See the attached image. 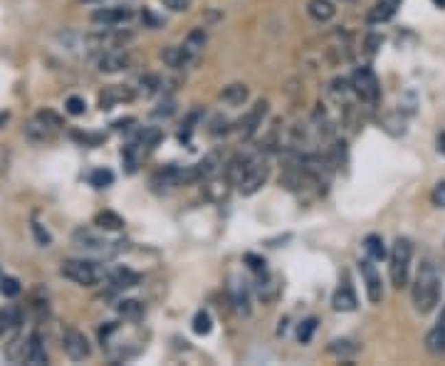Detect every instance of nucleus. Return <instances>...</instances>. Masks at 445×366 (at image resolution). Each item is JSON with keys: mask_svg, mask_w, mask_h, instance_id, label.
<instances>
[{"mask_svg": "<svg viewBox=\"0 0 445 366\" xmlns=\"http://www.w3.org/2000/svg\"><path fill=\"white\" fill-rule=\"evenodd\" d=\"M440 299V275L438 267L431 260H423L415 273L413 282V307L418 314H428L435 310V304Z\"/></svg>", "mask_w": 445, "mask_h": 366, "instance_id": "obj_1", "label": "nucleus"}, {"mask_svg": "<svg viewBox=\"0 0 445 366\" xmlns=\"http://www.w3.org/2000/svg\"><path fill=\"white\" fill-rule=\"evenodd\" d=\"M411 258H413V242L408 238H396L393 248L389 255V275H391V285L396 290L406 287L408 282V270H411Z\"/></svg>", "mask_w": 445, "mask_h": 366, "instance_id": "obj_2", "label": "nucleus"}, {"mask_svg": "<svg viewBox=\"0 0 445 366\" xmlns=\"http://www.w3.org/2000/svg\"><path fill=\"white\" fill-rule=\"evenodd\" d=\"M267 179H270V166H267L265 156H250L245 166V174H242L240 183H238V191L242 196H255L267 183Z\"/></svg>", "mask_w": 445, "mask_h": 366, "instance_id": "obj_3", "label": "nucleus"}, {"mask_svg": "<svg viewBox=\"0 0 445 366\" xmlns=\"http://www.w3.org/2000/svg\"><path fill=\"white\" fill-rule=\"evenodd\" d=\"M60 275L80 287H94L102 279V270L89 260H62Z\"/></svg>", "mask_w": 445, "mask_h": 366, "instance_id": "obj_4", "label": "nucleus"}, {"mask_svg": "<svg viewBox=\"0 0 445 366\" xmlns=\"http://www.w3.org/2000/svg\"><path fill=\"white\" fill-rule=\"evenodd\" d=\"M352 92L366 104H378L381 100V84L371 67H356L352 75Z\"/></svg>", "mask_w": 445, "mask_h": 366, "instance_id": "obj_5", "label": "nucleus"}, {"mask_svg": "<svg viewBox=\"0 0 445 366\" xmlns=\"http://www.w3.org/2000/svg\"><path fill=\"white\" fill-rule=\"evenodd\" d=\"M62 349H65V354H67L72 361H84V359H89V354H92V347H89L87 336L74 327L62 329Z\"/></svg>", "mask_w": 445, "mask_h": 366, "instance_id": "obj_6", "label": "nucleus"}, {"mask_svg": "<svg viewBox=\"0 0 445 366\" xmlns=\"http://www.w3.org/2000/svg\"><path fill=\"white\" fill-rule=\"evenodd\" d=\"M358 270H361V277H364V285H366V297H369L371 304H381L383 299V282H381V275L378 270L374 267V260H361L358 262Z\"/></svg>", "mask_w": 445, "mask_h": 366, "instance_id": "obj_7", "label": "nucleus"}, {"mask_svg": "<svg viewBox=\"0 0 445 366\" xmlns=\"http://www.w3.org/2000/svg\"><path fill=\"white\" fill-rule=\"evenodd\" d=\"M72 242L74 248L84 250V253H94V255H106L111 253V242H106L104 238H99L97 233H92L89 228H77L72 233Z\"/></svg>", "mask_w": 445, "mask_h": 366, "instance_id": "obj_8", "label": "nucleus"}, {"mask_svg": "<svg viewBox=\"0 0 445 366\" xmlns=\"http://www.w3.org/2000/svg\"><path fill=\"white\" fill-rule=\"evenodd\" d=\"M134 18V10L129 5H111V8H97L92 13V23L94 25H104V27H114L122 25L126 20Z\"/></svg>", "mask_w": 445, "mask_h": 366, "instance_id": "obj_9", "label": "nucleus"}, {"mask_svg": "<svg viewBox=\"0 0 445 366\" xmlns=\"http://www.w3.org/2000/svg\"><path fill=\"white\" fill-rule=\"evenodd\" d=\"M255 295H258L262 304L277 302L279 295H282V279H279L277 275H270L267 270L265 273H260L258 285H255Z\"/></svg>", "mask_w": 445, "mask_h": 366, "instance_id": "obj_10", "label": "nucleus"}, {"mask_svg": "<svg viewBox=\"0 0 445 366\" xmlns=\"http://www.w3.org/2000/svg\"><path fill=\"white\" fill-rule=\"evenodd\" d=\"M131 65V57L129 52L124 50H106L104 55H99L97 60V67L99 72H104V75H114V72H122Z\"/></svg>", "mask_w": 445, "mask_h": 366, "instance_id": "obj_11", "label": "nucleus"}, {"mask_svg": "<svg viewBox=\"0 0 445 366\" xmlns=\"http://www.w3.org/2000/svg\"><path fill=\"white\" fill-rule=\"evenodd\" d=\"M356 292H354L352 287V279H349V275H344V282H341L339 287H336V292H334L332 297V307L336 312H354L356 310Z\"/></svg>", "mask_w": 445, "mask_h": 366, "instance_id": "obj_12", "label": "nucleus"}, {"mask_svg": "<svg viewBox=\"0 0 445 366\" xmlns=\"http://www.w3.org/2000/svg\"><path fill=\"white\" fill-rule=\"evenodd\" d=\"M230 302H233L238 314H250V292H247V282L240 277H230L228 285Z\"/></svg>", "mask_w": 445, "mask_h": 366, "instance_id": "obj_13", "label": "nucleus"}, {"mask_svg": "<svg viewBox=\"0 0 445 366\" xmlns=\"http://www.w3.org/2000/svg\"><path fill=\"white\" fill-rule=\"evenodd\" d=\"M267 102L265 100H260L258 104L247 112V117L242 119V124H240V139H253L255 134H258V129L262 126V119H265V114H267Z\"/></svg>", "mask_w": 445, "mask_h": 366, "instance_id": "obj_14", "label": "nucleus"}, {"mask_svg": "<svg viewBox=\"0 0 445 366\" xmlns=\"http://www.w3.org/2000/svg\"><path fill=\"white\" fill-rule=\"evenodd\" d=\"M426 349H428V354H433V356L445 354V307L440 310V317H438V322H435V327L426 334Z\"/></svg>", "mask_w": 445, "mask_h": 366, "instance_id": "obj_15", "label": "nucleus"}, {"mask_svg": "<svg viewBox=\"0 0 445 366\" xmlns=\"http://www.w3.org/2000/svg\"><path fill=\"white\" fill-rule=\"evenodd\" d=\"M403 0H381L376 5L371 8L369 15H366V23L369 25H381V23H389L391 18L396 15V10L401 8Z\"/></svg>", "mask_w": 445, "mask_h": 366, "instance_id": "obj_16", "label": "nucleus"}, {"mask_svg": "<svg viewBox=\"0 0 445 366\" xmlns=\"http://www.w3.org/2000/svg\"><path fill=\"white\" fill-rule=\"evenodd\" d=\"M131 100H134V92L129 87H106L104 92L99 94V109L109 112V109H114L122 102H131Z\"/></svg>", "mask_w": 445, "mask_h": 366, "instance_id": "obj_17", "label": "nucleus"}, {"mask_svg": "<svg viewBox=\"0 0 445 366\" xmlns=\"http://www.w3.org/2000/svg\"><path fill=\"white\" fill-rule=\"evenodd\" d=\"M220 166H223V156H220V151H210L208 156H205L203 161L201 163H196V174H198V181H205V179H213V176L220 171Z\"/></svg>", "mask_w": 445, "mask_h": 366, "instance_id": "obj_18", "label": "nucleus"}, {"mask_svg": "<svg viewBox=\"0 0 445 366\" xmlns=\"http://www.w3.org/2000/svg\"><path fill=\"white\" fill-rule=\"evenodd\" d=\"M307 13L312 20L317 23H327L336 15V8H334L332 0H309L307 3Z\"/></svg>", "mask_w": 445, "mask_h": 366, "instance_id": "obj_19", "label": "nucleus"}, {"mask_svg": "<svg viewBox=\"0 0 445 366\" xmlns=\"http://www.w3.org/2000/svg\"><path fill=\"white\" fill-rule=\"evenodd\" d=\"M250 97V89L242 84V82H235V84H228V87L220 92V100L230 106H242Z\"/></svg>", "mask_w": 445, "mask_h": 366, "instance_id": "obj_20", "label": "nucleus"}, {"mask_svg": "<svg viewBox=\"0 0 445 366\" xmlns=\"http://www.w3.org/2000/svg\"><path fill=\"white\" fill-rule=\"evenodd\" d=\"M94 225L99 230H104V233H117V230L124 228V218L114 211H99L94 216Z\"/></svg>", "mask_w": 445, "mask_h": 366, "instance_id": "obj_21", "label": "nucleus"}, {"mask_svg": "<svg viewBox=\"0 0 445 366\" xmlns=\"http://www.w3.org/2000/svg\"><path fill=\"white\" fill-rule=\"evenodd\" d=\"M109 279L117 290H129V287H136L141 282V277H139L134 270H129V267H117V270L109 275Z\"/></svg>", "mask_w": 445, "mask_h": 366, "instance_id": "obj_22", "label": "nucleus"}, {"mask_svg": "<svg viewBox=\"0 0 445 366\" xmlns=\"http://www.w3.org/2000/svg\"><path fill=\"white\" fill-rule=\"evenodd\" d=\"M27 364H47V352H45L43 336L32 332L27 336Z\"/></svg>", "mask_w": 445, "mask_h": 366, "instance_id": "obj_23", "label": "nucleus"}, {"mask_svg": "<svg viewBox=\"0 0 445 366\" xmlns=\"http://www.w3.org/2000/svg\"><path fill=\"white\" fill-rule=\"evenodd\" d=\"M55 134H57L55 129H49V126L43 124L37 117L25 126V137L30 139V141H49V139H55Z\"/></svg>", "mask_w": 445, "mask_h": 366, "instance_id": "obj_24", "label": "nucleus"}, {"mask_svg": "<svg viewBox=\"0 0 445 366\" xmlns=\"http://www.w3.org/2000/svg\"><path fill=\"white\" fill-rule=\"evenodd\" d=\"M5 359H10L12 364L27 361V339L25 336H12L10 344L5 347Z\"/></svg>", "mask_w": 445, "mask_h": 366, "instance_id": "obj_25", "label": "nucleus"}, {"mask_svg": "<svg viewBox=\"0 0 445 366\" xmlns=\"http://www.w3.org/2000/svg\"><path fill=\"white\" fill-rule=\"evenodd\" d=\"M247 159H250V156H242V154H238L235 159H230L228 166H225V179H228V183H233V186L240 183L242 174H245Z\"/></svg>", "mask_w": 445, "mask_h": 366, "instance_id": "obj_26", "label": "nucleus"}, {"mask_svg": "<svg viewBox=\"0 0 445 366\" xmlns=\"http://www.w3.org/2000/svg\"><path fill=\"white\" fill-rule=\"evenodd\" d=\"M161 60H163L168 67H183V65L188 62V60H193V57L188 55L183 47H173L171 45V47H163V50H161Z\"/></svg>", "mask_w": 445, "mask_h": 366, "instance_id": "obj_27", "label": "nucleus"}, {"mask_svg": "<svg viewBox=\"0 0 445 366\" xmlns=\"http://www.w3.org/2000/svg\"><path fill=\"white\" fill-rule=\"evenodd\" d=\"M364 248H366V253H369L371 260H383V258L389 255V253H386V242H383V238L376 236V233H371V236H366Z\"/></svg>", "mask_w": 445, "mask_h": 366, "instance_id": "obj_28", "label": "nucleus"}, {"mask_svg": "<svg viewBox=\"0 0 445 366\" xmlns=\"http://www.w3.org/2000/svg\"><path fill=\"white\" fill-rule=\"evenodd\" d=\"M117 310L126 322H139L144 317V304L136 302V299H124V302H119Z\"/></svg>", "mask_w": 445, "mask_h": 366, "instance_id": "obj_29", "label": "nucleus"}, {"mask_svg": "<svg viewBox=\"0 0 445 366\" xmlns=\"http://www.w3.org/2000/svg\"><path fill=\"white\" fill-rule=\"evenodd\" d=\"M205 40H208V38H205V32H203V30H191V32H188V38H185L183 50L188 52V55H191L193 60H196L198 52H201V50L205 47Z\"/></svg>", "mask_w": 445, "mask_h": 366, "instance_id": "obj_30", "label": "nucleus"}, {"mask_svg": "<svg viewBox=\"0 0 445 366\" xmlns=\"http://www.w3.org/2000/svg\"><path fill=\"white\" fill-rule=\"evenodd\" d=\"M139 149H141L139 144H129V146H124V151H122V161H124V166H126V171H129V174H136L139 161H141Z\"/></svg>", "mask_w": 445, "mask_h": 366, "instance_id": "obj_31", "label": "nucleus"}, {"mask_svg": "<svg viewBox=\"0 0 445 366\" xmlns=\"http://www.w3.org/2000/svg\"><path fill=\"white\" fill-rule=\"evenodd\" d=\"M329 352H332L334 356H352V354L358 352V344L352 339H334L332 344H329Z\"/></svg>", "mask_w": 445, "mask_h": 366, "instance_id": "obj_32", "label": "nucleus"}, {"mask_svg": "<svg viewBox=\"0 0 445 366\" xmlns=\"http://www.w3.org/2000/svg\"><path fill=\"white\" fill-rule=\"evenodd\" d=\"M161 139H163L161 129H156V126H148V129H144L141 134H139V146H146V149H156Z\"/></svg>", "mask_w": 445, "mask_h": 366, "instance_id": "obj_33", "label": "nucleus"}, {"mask_svg": "<svg viewBox=\"0 0 445 366\" xmlns=\"http://www.w3.org/2000/svg\"><path fill=\"white\" fill-rule=\"evenodd\" d=\"M279 146H282V141H279V122H275V124L270 126V131H267L265 137H262V146H260V149L277 151Z\"/></svg>", "mask_w": 445, "mask_h": 366, "instance_id": "obj_34", "label": "nucleus"}, {"mask_svg": "<svg viewBox=\"0 0 445 366\" xmlns=\"http://www.w3.org/2000/svg\"><path fill=\"white\" fill-rule=\"evenodd\" d=\"M89 183H92L94 188H106L114 183V174H111L109 168H97V171H92V176H89Z\"/></svg>", "mask_w": 445, "mask_h": 366, "instance_id": "obj_35", "label": "nucleus"}, {"mask_svg": "<svg viewBox=\"0 0 445 366\" xmlns=\"http://www.w3.org/2000/svg\"><path fill=\"white\" fill-rule=\"evenodd\" d=\"M210 329H213L210 314H208V312L201 310L196 317H193V332H196L198 336H205V334H210Z\"/></svg>", "mask_w": 445, "mask_h": 366, "instance_id": "obj_36", "label": "nucleus"}, {"mask_svg": "<svg viewBox=\"0 0 445 366\" xmlns=\"http://www.w3.org/2000/svg\"><path fill=\"white\" fill-rule=\"evenodd\" d=\"M317 329V319L315 317H309V319H304L299 327H297V339L302 341V344H309L312 341V334H315Z\"/></svg>", "mask_w": 445, "mask_h": 366, "instance_id": "obj_37", "label": "nucleus"}, {"mask_svg": "<svg viewBox=\"0 0 445 366\" xmlns=\"http://www.w3.org/2000/svg\"><path fill=\"white\" fill-rule=\"evenodd\" d=\"M35 117L40 119L43 124H47L49 129H55V131H60L62 126H65V124H62V117H60V114L52 112V109H40V112H37Z\"/></svg>", "mask_w": 445, "mask_h": 366, "instance_id": "obj_38", "label": "nucleus"}, {"mask_svg": "<svg viewBox=\"0 0 445 366\" xmlns=\"http://www.w3.org/2000/svg\"><path fill=\"white\" fill-rule=\"evenodd\" d=\"M0 292H3V297L12 299L20 295V282L15 277H0Z\"/></svg>", "mask_w": 445, "mask_h": 366, "instance_id": "obj_39", "label": "nucleus"}, {"mask_svg": "<svg viewBox=\"0 0 445 366\" xmlns=\"http://www.w3.org/2000/svg\"><path fill=\"white\" fill-rule=\"evenodd\" d=\"M65 109H67L72 117H82V114L87 112V102L82 100V97H77V94H72V97H67V102H65Z\"/></svg>", "mask_w": 445, "mask_h": 366, "instance_id": "obj_40", "label": "nucleus"}, {"mask_svg": "<svg viewBox=\"0 0 445 366\" xmlns=\"http://www.w3.org/2000/svg\"><path fill=\"white\" fill-rule=\"evenodd\" d=\"M245 265L253 270V273H265L267 270V262H265V258H260V255H255V253H247L245 255Z\"/></svg>", "mask_w": 445, "mask_h": 366, "instance_id": "obj_41", "label": "nucleus"}, {"mask_svg": "<svg viewBox=\"0 0 445 366\" xmlns=\"http://www.w3.org/2000/svg\"><path fill=\"white\" fill-rule=\"evenodd\" d=\"M15 324H18V319H15V312L0 310V336L5 334L8 327H15Z\"/></svg>", "mask_w": 445, "mask_h": 366, "instance_id": "obj_42", "label": "nucleus"}, {"mask_svg": "<svg viewBox=\"0 0 445 366\" xmlns=\"http://www.w3.org/2000/svg\"><path fill=\"white\" fill-rule=\"evenodd\" d=\"M173 112H176V102H173V100H163L159 104V109H154V117L156 119H168Z\"/></svg>", "mask_w": 445, "mask_h": 366, "instance_id": "obj_43", "label": "nucleus"}, {"mask_svg": "<svg viewBox=\"0 0 445 366\" xmlns=\"http://www.w3.org/2000/svg\"><path fill=\"white\" fill-rule=\"evenodd\" d=\"M159 84H161V82H159V77H156V75L141 77V92L146 94V97H148V94H154L156 89H159Z\"/></svg>", "mask_w": 445, "mask_h": 366, "instance_id": "obj_44", "label": "nucleus"}, {"mask_svg": "<svg viewBox=\"0 0 445 366\" xmlns=\"http://www.w3.org/2000/svg\"><path fill=\"white\" fill-rule=\"evenodd\" d=\"M431 198H433V203L438 205V208H445V181H438V183H435V188H433V193H431Z\"/></svg>", "mask_w": 445, "mask_h": 366, "instance_id": "obj_45", "label": "nucleus"}, {"mask_svg": "<svg viewBox=\"0 0 445 366\" xmlns=\"http://www.w3.org/2000/svg\"><path fill=\"white\" fill-rule=\"evenodd\" d=\"M32 233H35L37 242H40V245H45V248H47L49 242H52V236H49L47 230H45V228H43V225H40V223H32Z\"/></svg>", "mask_w": 445, "mask_h": 366, "instance_id": "obj_46", "label": "nucleus"}, {"mask_svg": "<svg viewBox=\"0 0 445 366\" xmlns=\"http://www.w3.org/2000/svg\"><path fill=\"white\" fill-rule=\"evenodd\" d=\"M166 8H171L173 13H185L191 8V0H161Z\"/></svg>", "mask_w": 445, "mask_h": 366, "instance_id": "obj_47", "label": "nucleus"}, {"mask_svg": "<svg viewBox=\"0 0 445 366\" xmlns=\"http://www.w3.org/2000/svg\"><path fill=\"white\" fill-rule=\"evenodd\" d=\"M77 141H82V144H92V146H97L99 141H102V137L99 134H80V131H74L72 134Z\"/></svg>", "mask_w": 445, "mask_h": 366, "instance_id": "obj_48", "label": "nucleus"}, {"mask_svg": "<svg viewBox=\"0 0 445 366\" xmlns=\"http://www.w3.org/2000/svg\"><path fill=\"white\" fill-rule=\"evenodd\" d=\"M136 119L134 117H126V119H119V122H114V129H129V124H134Z\"/></svg>", "mask_w": 445, "mask_h": 366, "instance_id": "obj_49", "label": "nucleus"}, {"mask_svg": "<svg viewBox=\"0 0 445 366\" xmlns=\"http://www.w3.org/2000/svg\"><path fill=\"white\" fill-rule=\"evenodd\" d=\"M438 151L445 156V134H440V137H438Z\"/></svg>", "mask_w": 445, "mask_h": 366, "instance_id": "obj_50", "label": "nucleus"}, {"mask_svg": "<svg viewBox=\"0 0 445 366\" xmlns=\"http://www.w3.org/2000/svg\"><path fill=\"white\" fill-rule=\"evenodd\" d=\"M5 122H8V112H5V114H0V124H5Z\"/></svg>", "mask_w": 445, "mask_h": 366, "instance_id": "obj_51", "label": "nucleus"}, {"mask_svg": "<svg viewBox=\"0 0 445 366\" xmlns=\"http://www.w3.org/2000/svg\"><path fill=\"white\" fill-rule=\"evenodd\" d=\"M433 3H435L438 8H445V0H433Z\"/></svg>", "mask_w": 445, "mask_h": 366, "instance_id": "obj_52", "label": "nucleus"}, {"mask_svg": "<svg viewBox=\"0 0 445 366\" xmlns=\"http://www.w3.org/2000/svg\"><path fill=\"white\" fill-rule=\"evenodd\" d=\"M82 3H102V0H82Z\"/></svg>", "mask_w": 445, "mask_h": 366, "instance_id": "obj_53", "label": "nucleus"}, {"mask_svg": "<svg viewBox=\"0 0 445 366\" xmlns=\"http://www.w3.org/2000/svg\"><path fill=\"white\" fill-rule=\"evenodd\" d=\"M341 3H352V0H341Z\"/></svg>", "mask_w": 445, "mask_h": 366, "instance_id": "obj_54", "label": "nucleus"}]
</instances>
